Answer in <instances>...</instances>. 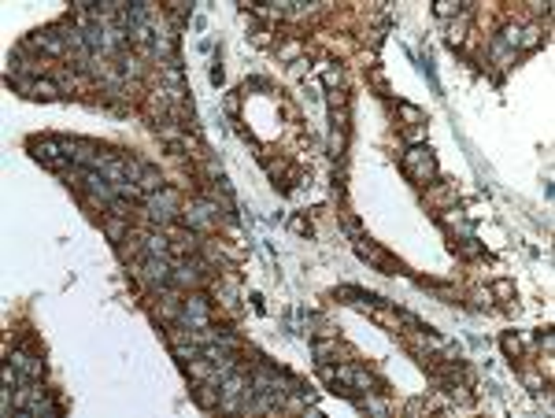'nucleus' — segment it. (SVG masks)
Listing matches in <instances>:
<instances>
[{"mask_svg": "<svg viewBox=\"0 0 555 418\" xmlns=\"http://www.w3.org/2000/svg\"><path fill=\"white\" fill-rule=\"evenodd\" d=\"M400 170H404L415 185H429L437 178V156H433V148H426V145L407 148L404 159H400Z\"/></svg>", "mask_w": 555, "mask_h": 418, "instance_id": "obj_1", "label": "nucleus"}, {"mask_svg": "<svg viewBox=\"0 0 555 418\" xmlns=\"http://www.w3.org/2000/svg\"><path fill=\"white\" fill-rule=\"evenodd\" d=\"M15 411H26V415H60V407L49 400V388L37 385V378H26V382H19Z\"/></svg>", "mask_w": 555, "mask_h": 418, "instance_id": "obj_2", "label": "nucleus"}, {"mask_svg": "<svg viewBox=\"0 0 555 418\" xmlns=\"http://www.w3.org/2000/svg\"><path fill=\"white\" fill-rule=\"evenodd\" d=\"M356 252L370 263V267H378L381 274H404V263H400L396 255H389L385 248H381V244L367 241V237H359V241H356Z\"/></svg>", "mask_w": 555, "mask_h": 418, "instance_id": "obj_3", "label": "nucleus"}, {"mask_svg": "<svg viewBox=\"0 0 555 418\" xmlns=\"http://www.w3.org/2000/svg\"><path fill=\"white\" fill-rule=\"evenodd\" d=\"M148 207H152V218H156L159 226H174L178 222V193L174 189H159L156 196L148 200Z\"/></svg>", "mask_w": 555, "mask_h": 418, "instance_id": "obj_4", "label": "nucleus"}, {"mask_svg": "<svg viewBox=\"0 0 555 418\" xmlns=\"http://www.w3.org/2000/svg\"><path fill=\"white\" fill-rule=\"evenodd\" d=\"M466 8H459V4H452V0H441V4H437V15L441 19H448V15H463Z\"/></svg>", "mask_w": 555, "mask_h": 418, "instance_id": "obj_5", "label": "nucleus"}, {"mask_svg": "<svg viewBox=\"0 0 555 418\" xmlns=\"http://www.w3.org/2000/svg\"><path fill=\"white\" fill-rule=\"evenodd\" d=\"M426 200H452V189H448V185H437L433 193H426Z\"/></svg>", "mask_w": 555, "mask_h": 418, "instance_id": "obj_6", "label": "nucleus"}, {"mask_svg": "<svg viewBox=\"0 0 555 418\" xmlns=\"http://www.w3.org/2000/svg\"><path fill=\"white\" fill-rule=\"evenodd\" d=\"M519 348H522L519 337H503V351H507V356H519Z\"/></svg>", "mask_w": 555, "mask_h": 418, "instance_id": "obj_7", "label": "nucleus"}, {"mask_svg": "<svg viewBox=\"0 0 555 418\" xmlns=\"http://www.w3.org/2000/svg\"><path fill=\"white\" fill-rule=\"evenodd\" d=\"M293 230H300V233H311V222H304V218H296V222H293Z\"/></svg>", "mask_w": 555, "mask_h": 418, "instance_id": "obj_8", "label": "nucleus"}]
</instances>
